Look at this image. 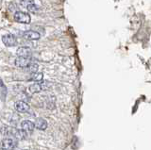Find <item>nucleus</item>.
I'll return each instance as SVG.
<instances>
[{
  "mask_svg": "<svg viewBox=\"0 0 151 150\" xmlns=\"http://www.w3.org/2000/svg\"><path fill=\"white\" fill-rule=\"evenodd\" d=\"M23 38L26 39L27 41H37L41 38V35L39 32L34 31V30H27L25 31L24 33L22 34Z\"/></svg>",
  "mask_w": 151,
  "mask_h": 150,
  "instance_id": "obj_5",
  "label": "nucleus"
},
{
  "mask_svg": "<svg viewBox=\"0 0 151 150\" xmlns=\"http://www.w3.org/2000/svg\"><path fill=\"white\" fill-rule=\"evenodd\" d=\"M27 10L28 11H30V12H37L38 11V7L35 5V3L32 1L31 3H29L27 6Z\"/></svg>",
  "mask_w": 151,
  "mask_h": 150,
  "instance_id": "obj_13",
  "label": "nucleus"
},
{
  "mask_svg": "<svg viewBox=\"0 0 151 150\" xmlns=\"http://www.w3.org/2000/svg\"><path fill=\"white\" fill-rule=\"evenodd\" d=\"M18 57H23V58H30L32 55V51L30 48L25 47V46H22V47H19L17 49L16 52Z\"/></svg>",
  "mask_w": 151,
  "mask_h": 150,
  "instance_id": "obj_7",
  "label": "nucleus"
},
{
  "mask_svg": "<svg viewBox=\"0 0 151 150\" xmlns=\"http://www.w3.org/2000/svg\"><path fill=\"white\" fill-rule=\"evenodd\" d=\"M14 107H15V110L18 112H27L29 111V106L25 101H17Z\"/></svg>",
  "mask_w": 151,
  "mask_h": 150,
  "instance_id": "obj_8",
  "label": "nucleus"
},
{
  "mask_svg": "<svg viewBox=\"0 0 151 150\" xmlns=\"http://www.w3.org/2000/svg\"><path fill=\"white\" fill-rule=\"evenodd\" d=\"M1 146L3 150H14V148L17 146V141L14 138L8 137L2 141Z\"/></svg>",
  "mask_w": 151,
  "mask_h": 150,
  "instance_id": "obj_2",
  "label": "nucleus"
},
{
  "mask_svg": "<svg viewBox=\"0 0 151 150\" xmlns=\"http://www.w3.org/2000/svg\"><path fill=\"white\" fill-rule=\"evenodd\" d=\"M42 78H44V75H42V73H34L32 74V76L30 77V80L31 81H36V82H42Z\"/></svg>",
  "mask_w": 151,
  "mask_h": 150,
  "instance_id": "obj_11",
  "label": "nucleus"
},
{
  "mask_svg": "<svg viewBox=\"0 0 151 150\" xmlns=\"http://www.w3.org/2000/svg\"><path fill=\"white\" fill-rule=\"evenodd\" d=\"M28 91L31 93H40L41 91H42V87L41 85V82L39 83H34L28 87Z\"/></svg>",
  "mask_w": 151,
  "mask_h": 150,
  "instance_id": "obj_10",
  "label": "nucleus"
},
{
  "mask_svg": "<svg viewBox=\"0 0 151 150\" xmlns=\"http://www.w3.org/2000/svg\"><path fill=\"white\" fill-rule=\"evenodd\" d=\"M6 95H7V88H6V86L4 85V83L2 82V84H1V96H2L3 100L5 99Z\"/></svg>",
  "mask_w": 151,
  "mask_h": 150,
  "instance_id": "obj_14",
  "label": "nucleus"
},
{
  "mask_svg": "<svg viewBox=\"0 0 151 150\" xmlns=\"http://www.w3.org/2000/svg\"><path fill=\"white\" fill-rule=\"evenodd\" d=\"M14 20L22 24H29L31 21L30 15L25 11H17L14 14Z\"/></svg>",
  "mask_w": 151,
  "mask_h": 150,
  "instance_id": "obj_1",
  "label": "nucleus"
},
{
  "mask_svg": "<svg viewBox=\"0 0 151 150\" xmlns=\"http://www.w3.org/2000/svg\"><path fill=\"white\" fill-rule=\"evenodd\" d=\"M35 128H36L35 123H33V122L28 121V120L23 121L22 123L20 124V128L27 131V132H32Z\"/></svg>",
  "mask_w": 151,
  "mask_h": 150,
  "instance_id": "obj_6",
  "label": "nucleus"
},
{
  "mask_svg": "<svg viewBox=\"0 0 151 150\" xmlns=\"http://www.w3.org/2000/svg\"><path fill=\"white\" fill-rule=\"evenodd\" d=\"M35 126L38 129L45 130L47 128V122L42 118H38L35 122Z\"/></svg>",
  "mask_w": 151,
  "mask_h": 150,
  "instance_id": "obj_9",
  "label": "nucleus"
},
{
  "mask_svg": "<svg viewBox=\"0 0 151 150\" xmlns=\"http://www.w3.org/2000/svg\"><path fill=\"white\" fill-rule=\"evenodd\" d=\"M2 42L6 46H15L17 44L16 38L12 34H5L2 36Z\"/></svg>",
  "mask_w": 151,
  "mask_h": 150,
  "instance_id": "obj_4",
  "label": "nucleus"
},
{
  "mask_svg": "<svg viewBox=\"0 0 151 150\" xmlns=\"http://www.w3.org/2000/svg\"><path fill=\"white\" fill-rule=\"evenodd\" d=\"M32 63V60L30 58H23V57H17L14 60V64L16 65L17 67H21V68H27V66Z\"/></svg>",
  "mask_w": 151,
  "mask_h": 150,
  "instance_id": "obj_3",
  "label": "nucleus"
},
{
  "mask_svg": "<svg viewBox=\"0 0 151 150\" xmlns=\"http://www.w3.org/2000/svg\"><path fill=\"white\" fill-rule=\"evenodd\" d=\"M38 69H39V65L37 63H31L29 66H27V68H25V70L28 73H31V74H34L36 72H38Z\"/></svg>",
  "mask_w": 151,
  "mask_h": 150,
  "instance_id": "obj_12",
  "label": "nucleus"
}]
</instances>
